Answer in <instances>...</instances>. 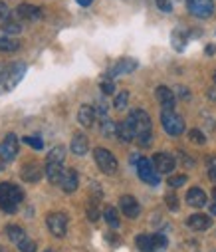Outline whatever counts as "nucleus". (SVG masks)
<instances>
[{"instance_id": "f257e3e1", "label": "nucleus", "mask_w": 216, "mask_h": 252, "mask_svg": "<svg viewBox=\"0 0 216 252\" xmlns=\"http://www.w3.org/2000/svg\"><path fill=\"white\" fill-rule=\"evenodd\" d=\"M133 123V129H135V139L141 147H151L153 141V133H151V117L147 111L143 109H135L129 113L127 117Z\"/></svg>"}, {"instance_id": "f03ea898", "label": "nucleus", "mask_w": 216, "mask_h": 252, "mask_svg": "<svg viewBox=\"0 0 216 252\" xmlns=\"http://www.w3.org/2000/svg\"><path fill=\"white\" fill-rule=\"evenodd\" d=\"M24 74H26V64H22V62H12V64H8L0 72V95L12 92L22 82Z\"/></svg>"}, {"instance_id": "7ed1b4c3", "label": "nucleus", "mask_w": 216, "mask_h": 252, "mask_svg": "<svg viewBox=\"0 0 216 252\" xmlns=\"http://www.w3.org/2000/svg\"><path fill=\"white\" fill-rule=\"evenodd\" d=\"M22 199H24V193L20 187H16L12 183H0V209L4 213H8V215L16 213Z\"/></svg>"}, {"instance_id": "20e7f679", "label": "nucleus", "mask_w": 216, "mask_h": 252, "mask_svg": "<svg viewBox=\"0 0 216 252\" xmlns=\"http://www.w3.org/2000/svg\"><path fill=\"white\" fill-rule=\"evenodd\" d=\"M169 240L163 234H139L137 246L141 252H163L167 248Z\"/></svg>"}, {"instance_id": "39448f33", "label": "nucleus", "mask_w": 216, "mask_h": 252, "mask_svg": "<svg viewBox=\"0 0 216 252\" xmlns=\"http://www.w3.org/2000/svg\"><path fill=\"white\" fill-rule=\"evenodd\" d=\"M161 123H163L165 131H167L169 135H173V137H177V135H181V133L185 131V121H183V117L177 115L173 109H165V111L161 113Z\"/></svg>"}, {"instance_id": "423d86ee", "label": "nucleus", "mask_w": 216, "mask_h": 252, "mask_svg": "<svg viewBox=\"0 0 216 252\" xmlns=\"http://www.w3.org/2000/svg\"><path fill=\"white\" fill-rule=\"evenodd\" d=\"M137 173L141 177V181H145L149 185H159L161 183V177H159V171L155 169L153 161L145 159V157H139L137 161Z\"/></svg>"}, {"instance_id": "0eeeda50", "label": "nucleus", "mask_w": 216, "mask_h": 252, "mask_svg": "<svg viewBox=\"0 0 216 252\" xmlns=\"http://www.w3.org/2000/svg\"><path fill=\"white\" fill-rule=\"evenodd\" d=\"M93 159H95L97 167H99L105 175H113V173L117 171V159H115L113 153H109L107 149L97 147V149L93 151Z\"/></svg>"}, {"instance_id": "6e6552de", "label": "nucleus", "mask_w": 216, "mask_h": 252, "mask_svg": "<svg viewBox=\"0 0 216 252\" xmlns=\"http://www.w3.org/2000/svg\"><path fill=\"white\" fill-rule=\"evenodd\" d=\"M46 224H48L50 232L58 238L65 236V232H67V217L63 213H50L46 217Z\"/></svg>"}, {"instance_id": "1a4fd4ad", "label": "nucleus", "mask_w": 216, "mask_h": 252, "mask_svg": "<svg viewBox=\"0 0 216 252\" xmlns=\"http://www.w3.org/2000/svg\"><path fill=\"white\" fill-rule=\"evenodd\" d=\"M186 6L190 10V14H194L196 18H208L214 12L212 0H186Z\"/></svg>"}, {"instance_id": "9d476101", "label": "nucleus", "mask_w": 216, "mask_h": 252, "mask_svg": "<svg viewBox=\"0 0 216 252\" xmlns=\"http://www.w3.org/2000/svg\"><path fill=\"white\" fill-rule=\"evenodd\" d=\"M18 155V137L14 133H8L4 137V141L0 143V157H2L6 163L14 161Z\"/></svg>"}, {"instance_id": "9b49d317", "label": "nucleus", "mask_w": 216, "mask_h": 252, "mask_svg": "<svg viewBox=\"0 0 216 252\" xmlns=\"http://www.w3.org/2000/svg\"><path fill=\"white\" fill-rule=\"evenodd\" d=\"M135 68H137V60H131V58H123V60L115 62V64L109 68L107 76H109V78H115V76H119V74H129V72H133Z\"/></svg>"}, {"instance_id": "f8f14e48", "label": "nucleus", "mask_w": 216, "mask_h": 252, "mask_svg": "<svg viewBox=\"0 0 216 252\" xmlns=\"http://www.w3.org/2000/svg\"><path fill=\"white\" fill-rule=\"evenodd\" d=\"M119 209H121V213H123L125 217H129V219H135V217H139V213H141V207H139L137 199H133L131 195H123V197H121Z\"/></svg>"}, {"instance_id": "ddd939ff", "label": "nucleus", "mask_w": 216, "mask_h": 252, "mask_svg": "<svg viewBox=\"0 0 216 252\" xmlns=\"http://www.w3.org/2000/svg\"><path fill=\"white\" fill-rule=\"evenodd\" d=\"M78 183H80V179H78V171H76V169L63 171V177H62V181H60V185H62V189H63L65 193L78 191Z\"/></svg>"}, {"instance_id": "4468645a", "label": "nucleus", "mask_w": 216, "mask_h": 252, "mask_svg": "<svg viewBox=\"0 0 216 252\" xmlns=\"http://www.w3.org/2000/svg\"><path fill=\"white\" fill-rule=\"evenodd\" d=\"M153 165H155V169L159 173H171L175 169V159L169 153H155Z\"/></svg>"}, {"instance_id": "2eb2a0df", "label": "nucleus", "mask_w": 216, "mask_h": 252, "mask_svg": "<svg viewBox=\"0 0 216 252\" xmlns=\"http://www.w3.org/2000/svg\"><path fill=\"white\" fill-rule=\"evenodd\" d=\"M16 16L22 18V20L34 22V20H40V18H42V8L32 6V4H20V6L16 8Z\"/></svg>"}, {"instance_id": "dca6fc26", "label": "nucleus", "mask_w": 216, "mask_h": 252, "mask_svg": "<svg viewBox=\"0 0 216 252\" xmlns=\"http://www.w3.org/2000/svg\"><path fill=\"white\" fill-rule=\"evenodd\" d=\"M155 94H157V99H159V103L163 105V109H173V107H175V103H177V97H175V94H173L169 88H165V86H159Z\"/></svg>"}, {"instance_id": "f3484780", "label": "nucleus", "mask_w": 216, "mask_h": 252, "mask_svg": "<svg viewBox=\"0 0 216 252\" xmlns=\"http://www.w3.org/2000/svg\"><path fill=\"white\" fill-rule=\"evenodd\" d=\"M46 177L52 185H58L63 177V163H58V161H48L46 165Z\"/></svg>"}, {"instance_id": "a211bd4d", "label": "nucleus", "mask_w": 216, "mask_h": 252, "mask_svg": "<svg viewBox=\"0 0 216 252\" xmlns=\"http://www.w3.org/2000/svg\"><path fill=\"white\" fill-rule=\"evenodd\" d=\"M117 137H119V141H123V143H129V141L135 139V129H133V123H131L129 119L117 123Z\"/></svg>"}, {"instance_id": "6ab92c4d", "label": "nucleus", "mask_w": 216, "mask_h": 252, "mask_svg": "<svg viewBox=\"0 0 216 252\" xmlns=\"http://www.w3.org/2000/svg\"><path fill=\"white\" fill-rule=\"evenodd\" d=\"M186 203H188L190 207H194V209L204 207V205H206V195H204V191H202V189H198V187H192L190 191L186 193Z\"/></svg>"}, {"instance_id": "aec40b11", "label": "nucleus", "mask_w": 216, "mask_h": 252, "mask_svg": "<svg viewBox=\"0 0 216 252\" xmlns=\"http://www.w3.org/2000/svg\"><path fill=\"white\" fill-rule=\"evenodd\" d=\"M40 177H42V169H40V165H36V163H28V165L22 167V179H24L26 183H38Z\"/></svg>"}, {"instance_id": "412c9836", "label": "nucleus", "mask_w": 216, "mask_h": 252, "mask_svg": "<svg viewBox=\"0 0 216 252\" xmlns=\"http://www.w3.org/2000/svg\"><path fill=\"white\" fill-rule=\"evenodd\" d=\"M78 121L84 125V127H92L93 121H95V109L90 105H82L78 111Z\"/></svg>"}, {"instance_id": "4be33fe9", "label": "nucleus", "mask_w": 216, "mask_h": 252, "mask_svg": "<svg viewBox=\"0 0 216 252\" xmlns=\"http://www.w3.org/2000/svg\"><path fill=\"white\" fill-rule=\"evenodd\" d=\"M186 224H188L192 230H206V228H210L212 220H210L206 215H192V217L186 220Z\"/></svg>"}, {"instance_id": "5701e85b", "label": "nucleus", "mask_w": 216, "mask_h": 252, "mask_svg": "<svg viewBox=\"0 0 216 252\" xmlns=\"http://www.w3.org/2000/svg\"><path fill=\"white\" fill-rule=\"evenodd\" d=\"M88 149H90V141H88V137L82 135V133L74 135V139H71V151H74L76 155H86Z\"/></svg>"}, {"instance_id": "b1692460", "label": "nucleus", "mask_w": 216, "mask_h": 252, "mask_svg": "<svg viewBox=\"0 0 216 252\" xmlns=\"http://www.w3.org/2000/svg\"><path fill=\"white\" fill-rule=\"evenodd\" d=\"M6 234H8V238L12 240V242H22L24 238H26V232H24V228H20V226H16V224H10L8 228H6Z\"/></svg>"}, {"instance_id": "393cba45", "label": "nucleus", "mask_w": 216, "mask_h": 252, "mask_svg": "<svg viewBox=\"0 0 216 252\" xmlns=\"http://www.w3.org/2000/svg\"><path fill=\"white\" fill-rule=\"evenodd\" d=\"M18 48H20V44L14 38H8V36L0 38V52H16Z\"/></svg>"}, {"instance_id": "a878e982", "label": "nucleus", "mask_w": 216, "mask_h": 252, "mask_svg": "<svg viewBox=\"0 0 216 252\" xmlns=\"http://www.w3.org/2000/svg\"><path fill=\"white\" fill-rule=\"evenodd\" d=\"M171 42H173L175 50L183 52V50H185V46H186V36H185V32L175 30V32H173V36H171Z\"/></svg>"}, {"instance_id": "bb28decb", "label": "nucleus", "mask_w": 216, "mask_h": 252, "mask_svg": "<svg viewBox=\"0 0 216 252\" xmlns=\"http://www.w3.org/2000/svg\"><path fill=\"white\" fill-rule=\"evenodd\" d=\"M101 133L105 135V137H113V135H117V123H113L111 119H103L101 121Z\"/></svg>"}, {"instance_id": "cd10ccee", "label": "nucleus", "mask_w": 216, "mask_h": 252, "mask_svg": "<svg viewBox=\"0 0 216 252\" xmlns=\"http://www.w3.org/2000/svg\"><path fill=\"white\" fill-rule=\"evenodd\" d=\"M103 217H105V222H107L109 226H113V228L119 226V215H117V211H115L113 207H107L105 213H103Z\"/></svg>"}, {"instance_id": "c85d7f7f", "label": "nucleus", "mask_w": 216, "mask_h": 252, "mask_svg": "<svg viewBox=\"0 0 216 252\" xmlns=\"http://www.w3.org/2000/svg\"><path fill=\"white\" fill-rule=\"evenodd\" d=\"M63 159H65V149H63V147H54V149L48 153V161L63 163Z\"/></svg>"}, {"instance_id": "c756f323", "label": "nucleus", "mask_w": 216, "mask_h": 252, "mask_svg": "<svg viewBox=\"0 0 216 252\" xmlns=\"http://www.w3.org/2000/svg\"><path fill=\"white\" fill-rule=\"evenodd\" d=\"M2 28H4V32H10V34H16V32H20L22 30V26H20V22L18 20H4V24H2Z\"/></svg>"}, {"instance_id": "7c9ffc66", "label": "nucleus", "mask_w": 216, "mask_h": 252, "mask_svg": "<svg viewBox=\"0 0 216 252\" xmlns=\"http://www.w3.org/2000/svg\"><path fill=\"white\" fill-rule=\"evenodd\" d=\"M127 101H129V92H119L113 105H115V109H125L127 107Z\"/></svg>"}, {"instance_id": "2f4dec72", "label": "nucleus", "mask_w": 216, "mask_h": 252, "mask_svg": "<svg viewBox=\"0 0 216 252\" xmlns=\"http://www.w3.org/2000/svg\"><path fill=\"white\" fill-rule=\"evenodd\" d=\"M18 248H20V252H36V242L26 236L22 242H18Z\"/></svg>"}, {"instance_id": "473e14b6", "label": "nucleus", "mask_w": 216, "mask_h": 252, "mask_svg": "<svg viewBox=\"0 0 216 252\" xmlns=\"http://www.w3.org/2000/svg\"><path fill=\"white\" fill-rule=\"evenodd\" d=\"M99 88H101V92H103V95H111L113 92H115V84L109 80V78H105L101 84H99Z\"/></svg>"}, {"instance_id": "72a5a7b5", "label": "nucleus", "mask_w": 216, "mask_h": 252, "mask_svg": "<svg viewBox=\"0 0 216 252\" xmlns=\"http://www.w3.org/2000/svg\"><path fill=\"white\" fill-rule=\"evenodd\" d=\"M188 139H190L192 143H196V145H204V143H206V137H204L198 129H192V131L188 133Z\"/></svg>"}, {"instance_id": "f704fd0d", "label": "nucleus", "mask_w": 216, "mask_h": 252, "mask_svg": "<svg viewBox=\"0 0 216 252\" xmlns=\"http://www.w3.org/2000/svg\"><path fill=\"white\" fill-rule=\"evenodd\" d=\"M165 205H167L171 211H177V209H179V199H177V195H175V193H169V195L165 197Z\"/></svg>"}, {"instance_id": "c9c22d12", "label": "nucleus", "mask_w": 216, "mask_h": 252, "mask_svg": "<svg viewBox=\"0 0 216 252\" xmlns=\"http://www.w3.org/2000/svg\"><path fill=\"white\" fill-rule=\"evenodd\" d=\"M95 115H99V117H107V103H105V99L101 97L99 101H97V105H95Z\"/></svg>"}, {"instance_id": "e433bc0d", "label": "nucleus", "mask_w": 216, "mask_h": 252, "mask_svg": "<svg viewBox=\"0 0 216 252\" xmlns=\"http://www.w3.org/2000/svg\"><path fill=\"white\" fill-rule=\"evenodd\" d=\"M22 141H24V143H28L30 147H34V149H38V151H40V149L44 147V141H42L40 137H24Z\"/></svg>"}, {"instance_id": "4c0bfd02", "label": "nucleus", "mask_w": 216, "mask_h": 252, "mask_svg": "<svg viewBox=\"0 0 216 252\" xmlns=\"http://www.w3.org/2000/svg\"><path fill=\"white\" fill-rule=\"evenodd\" d=\"M186 183V175H175V177H171L169 179V187H183Z\"/></svg>"}, {"instance_id": "58836bf2", "label": "nucleus", "mask_w": 216, "mask_h": 252, "mask_svg": "<svg viewBox=\"0 0 216 252\" xmlns=\"http://www.w3.org/2000/svg\"><path fill=\"white\" fill-rule=\"evenodd\" d=\"M157 6H159L163 12H171V10H173V2H171V0H157Z\"/></svg>"}, {"instance_id": "ea45409f", "label": "nucleus", "mask_w": 216, "mask_h": 252, "mask_svg": "<svg viewBox=\"0 0 216 252\" xmlns=\"http://www.w3.org/2000/svg\"><path fill=\"white\" fill-rule=\"evenodd\" d=\"M88 215H90V219H92V220L95 222V220L99 219V209H97V207H95V205L92 203V205L88 207Z\"/></svg>"}, {"instance_id": "a19ab883", "label": "nucleus", "mask_w": 216, "mask_h": 252, "mask_svg": "<svg viewBox=\"0 0 216 252\" xmlns=\"http://www.w3.org/2000/svg\"><path fill=\"white\" fill-rule=\"evenodd\" d=\"M8 18H10V16H8V6L2 2V0H0V20L4 22V20H8Z\"/></svg>"}, {"instance_id": "79ce46f5", "label": "nucleus", "mask_w": 216, "mask_h": 252, "mask_svg": "<svg viewBox=\"0 0 216 252\" xmlns=\"http://www.w3.org/2000/svg\"><path fill=\"white\" fill-rule=\"evenodd\" d=\"M208 177H210V181L216 183V167H210V169H208Z\"/></svg>"}, {"instance_id": "37998d69", "label": "nucleus", "mask_w": 216, "mask_h": 252, "mask_svg": "<svg viewBox=\"0 0 216 252\" xmlns=\"http://www.w3.org/2000/svg\"><path fill=\"white\" fill-rule=\"evenodd\" d=\"M92 2H93V0H78V4H80V6H90Z\"/></svg>"}, {"instance_id": "c03bdc74", "label": "nucleus", "mask_w": 216, "mask_h": 252, "mask_svg": "<svg viewBox=\"0 0 216 252\" xmlns=\"http://www.w3.org/2000/svg\"><path fill=\"white\" fill-rule=\"evenodd\" d=\"M208 165L210 167H216V157H208Z\"/></svg>"}, {"instance_id": "a18cd8bd", "label": "nucleus", "mask_w": 216, "mask_h": 252, "mask_svg": "<svg viewBox=\"0 0 216 252\" xmlns=\"http://www.w3.org/2000/svg\"><path fill=\"white\" fill-rule=\"evenodd\" d=\"M206 54H214V46H206Z\"/></svg>"}, {"instance_id": "49530a36", "label": "nucleus", "mask_w": 216, "mask_h": 252, "mask_svg": "<svg viewBox=\"0 0 216 252\" xmlns=\"http://www.w3.org/2000/svg\"><path fill=\"white\" fill-rule=\"evenodd\" d=\"M210 213H212V215H216V201L212 203V207H210Z\"/></svg>"}, {"instance_id": "de8ad7c7", "label": "nucleus", "mask_w": 216, "mask_h": 252, "mask_svg": "<svg viewBox=\"0 0 216 252\" xmlns=\"http://www.w3.org/2000/svg\"><path fill=\"white\" fill-rule=\"evenodd\" d=\"M212 197H214V201H216V189H214V191H212Z\"/></svg>"}, {"instance_id": "09e8293b", "label": "nucleus", "mask_w": 216, "mask_h": 252, "mask_svg": "<svg viewBox=\"0 0 216 252\" xmlns=\"http://www.w3.org/2000/svg\"><path fill=\"white\" fill-rule=\"evenodd\" d=\"M0 252H4V248H2V246H0Z\"/></svg>"}, {"instance_id": "8fccbe9b", "label": "nucleus", "mask_w": 216, "mask_h": 252, "mask_svg": "<svg viewBox=\"0 0 216 252\" xmlns=\"http://www.w3.org/2000/svg\"><path fill=\"white\" fill-rule=\"evenodd\" d=\"M214 82H216V74H214Z\"/></svg>"}, {"instance_id": "3c124183", "label": "nucleus", "mask_w": 216, "mask_h": 252, "mask_svg": "<svg viewBox=\"0 0 216 252\" xmlns=\"http://www.w3.org/2000/svg\"><path fill=\"white\" fill-rule=\"evenodd\" d=\"M0 167H2V165H0Z\"/></svg>"}]
</instances>
